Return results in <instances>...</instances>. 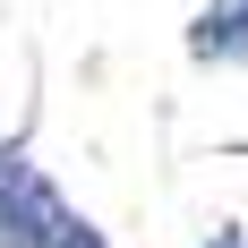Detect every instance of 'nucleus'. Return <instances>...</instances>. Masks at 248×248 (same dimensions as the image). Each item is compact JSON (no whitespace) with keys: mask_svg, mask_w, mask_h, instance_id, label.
<instances>
[{"mask_svg":"<svg viewBox=\"0 0 248 248\" xmlns=\"http://www.w3.org/2000/svg\"><path fill=\"white\" fill-rule=\"evenodd\" d=\"M77 205L51 188V171L34 163L26 137H0V248H51L69 231Z\"/></svg>","mask_w":248,"mask_h":248,"instance_id":"obj_1","label":"nucleus"},{"mask_svg":"<svg viewBox=\"0 0 248 248\" xmlns=\"http://www.w3.org/2000/svg\"><path fill=\"white\" fill-rule=\"evenodd\" d=\"M188 60L197 69H248V0H205L188 17Z\"/></svg>","mask_w":248,"mask_h":248,"instance_id":"obj_2","label":"nucleus"},{"mask_svg":"<svg viewBox=\"0 0 248 248\" xmlns=\"http://www.w3.org/2000/svg\"><path fill=\"white\" fill-rule=\"evenodd\" d=\"M51 248H111V240H103V231L86 223V214H69V231H60V240H51Z\"/></svg>","mask_w":248,"mask_h":248,"instance_id":"obj_3","label":"nucleus"},{"mask_svg":"<svg viewBox=\"0 0 248 248\" xmlns=\"http://www.w3.org/2000/svg\"><path fill=\"white\" fill-rule=\"evenodd\" d=\"M197 248H248V231H240V223H223V231H205Z\"/></svg>","mask_w":248,"mask_h":248,"instance_id":"obj_4","label":"nucleus"}]
</instances>
